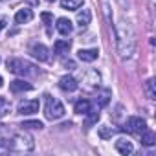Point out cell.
Returning a JSON list of instances; mask_svg holds the SVG:
<instances>
[{
    "label": "cell",
    "instance_id": "cell-13",
    "mask_svg": "<svg viewBox=\"0 0 156 156\" xmlns=\"http://www.w3.org/2000/svg\"><path fill=\"white\" fill-rule=\"evenodd\" d=\"M9 90H11L13 94L28 92V90H31V85L26 83V81H22V79H17V81H11V83H9Z\"/></svg>",
    "mask_w": 156,
    "mask_h": 156
},
{
    "label": "cell",
    "instance_id": "cell-29",
    "mask_svg": "<svg viewBox=\"0 0 156 156\" xmlns=\"http://www.w3.org/2000/svg\"><path fill=\"white\" fill-rule=\"evenodd\" d=\"M4 87V79H2V77H0V88H2Z\"/></svg>",
    "mask_w": 156,
    "mask_h": 156
},
{
    "label": "cell",
    "instance_id": "cell-4",
    "mask_svg": "<svg viewBox=\"0 0 156 156\" xmlns=\"http://www.w3.org/2000/svg\"><path fill=\"white\" fill-rule=\"evenodd\" d=\"M44 116L51 121L55 119H61L64 116V107L59 99L51 98V96H46V105H44Z\"/></svg>",
    "mask_w": 156,
    "mask_h": 156
},
{
    "label": "cell",
    "instance_id": "cell-26",
    "mask_svg": "<svg viewBox=\"0 0 156 156\" xmlns=\"http://www.w3.org/2000/svg\"><path fill=\"white\" fill-rule=\"evenodd\" d=\"M41 19H42V22H46L48 26H50V24L53 22V17H51L50 13H42V15H41Z\"/></svg>",
    "mask_w": 156,
    "mask_h": 156
},
{
    "label": "cell",
    "instance_id": "cell-14",
    "mask_svg": "<svg viewBox=\"0 0 156 156\" xmlns=\"http://www.w3.org/2000/svg\"><path fill=\"white\" fill-rule=\"evenodd\" d=\"M31 19H33V11L28 9V8L19 9L17 15H15V22H17V24H26V22H30Z\"/></svg>",
    "mask_w": 156,
    "mask_h": 156
},
{
    "label": "cell",
    "instance_id": "cell-1",
    "mask_svg": "<svg viewBox=\"0 0 156 156\" xmlns=\"http://www.w3.org/2000/svg\"><path fill=\"white\" fill-rule=\"evenodd\" d=\"M116 31V48L121 59H130L136 51V35L134 28L127 19H119L114 26Z\"/></svg>",
    "mask_w": 156,
    "mask_h": 156
},
{
    "label": "cell",
    "instance_id": "cell-11",
    "mask_svg": "<svg viewBox=\"0 0 156 156\" xmlns=\"http://www.w3.org/2000/svg\"><path fill=\"white\" fill-rule=\"evenodd\" d=\"M55 28H57V31L61 33V35H70L72 31H73V26H72V22L68 20V19H64V17H61V19H57V24H55Z\"/></svg>",
    "mask_w": 156,
    "mask_h": 156
},
{
    "label": "cell",
    "instance_id": "cell-10",
    "mask_svg": "<svg viewBox=\"0 0 156 156\" xmlns=\"http://www.w3.org/2000/svg\"><path fill=\"white\" fill-rule=\"evenodd\" d=\"M98 55H99V51L96 50V48H88V50H79L77 51V57H79L83 62H92V61H96L98 59Z\"/></svg>",
    "mask_w": 156,
    "mask_h": 156
},
{
    "label": "cell",
    "instance_id": "cell-22",
    "mask_svg": "<svg viewBox=\"0 0 156 156\" xmlns=\"http://www.w3.org/2000/svg\"><path fill=\"white\" fill-rule=\"evenodd\" d=\"M114 132H116V129H112V127H108V125L99 127V138H101V140H108V138H112Z\"/></svg>",
    "mask_w": 156,
    "mask_h": 156
},
{
    "label": "cell",
    "instance_id": "cell-5",
    "mask_svg": "<svg viewBox=\"0 0 156 156\" xmlns=\"http://www.w3.org/2000/svg\"><path fill=\"white\" fill-rule=\"evenodd\" d=\"M145 129H147V123H145V119L140 118V116L129 118V119L125 121V127H123L125 132H130V134H136V136H140Z\"/></svg>",
    "mask_w": 156,
    "mask_h": 156
},
{
    "label": "cell",
    "instance_id": "cell-24",
    "mask_svg": "<svg viewBox=\"0 0 156 156\" xmlns=\"http://www.w3.org/2000/svg\"><path fill=\"white\" fill-rule=\"evenodd\" d=\"M145 92H147L149 99H154V79H149L145 83Z\"/></svg>",
    "mask_w": 156,
    "mask_h": 156
},
{
    "label": "cell",
    "instance_id": "cell-12",
    "mask_svg": "<svg viewBox=\"0 0 156 156\" xmlns=\"http://www.w3.org/2000/svg\"><path fill=\"white\" fill-rule=\"evenodd\" d=\"M70 46H72L70 39H59V41L53 42V51H55L57 55H64V53L70 51Z\"/></svg>",
    "mask_w": 156,
    "mask_h": 156
},
{
    "label": "cell",
    "instance_id": "cell-27",
    "mask_svg": "<svg viewBox=\"0 0 156 156\" xmlns=\"http://www.w3.org/2000/svg\"><path fill=\"white\" fill-rule=\"evenodd\" d=\"M64 66H66L68 70H73V68H75V64H73L72 61H66V62H64Z\"/></svg>",
    "mask_w": 156,
    "mask_h": 156
},
{
    "label": "cell",
    "instance_id": "cell-18",
    "mask_svg": "<svg viewBox=\"0 0 156 156\" xmlns=\"http://www.w3.org/2000/svg\"><path fill=\"white\" fill-rule=\"evenodd\" d=\"M85 81L88 83V87H99L101 75H99V72H96V70H90V72L87 73V79H85Z\"/></svg>",
    "mask_w": 156,
    "mask_h": 156
},
{
    "label": "cell",
    "instance_id": "cell-8",
    "mask_svg": "<svg viewBox=\"0 0 156 156\" xmlns=\"http://www.w3.org/2000/svg\"><path fill=\"white\" fill-rule=\"evenodd\" d=\"M116 151H118L119 154H123V156H129V154L134 152V145H132L130 140H127V138H119V140L116 141Z\"/></svg>",
    "mask_w": 156,
    "mask_h": 156
},
{
    "label": "cell",
    "instance_id": "cell-30",
    "mask_svg": "<svg viewBox=\"0 0 156 156\" xmlns=\"http://www.w3.org/2000/svg\"><path fill=\"white\" fill-rule=\"evenodd\" d=\"M46 2H55V0H46Z\"/></svg>",
    "mask_w": 156,
    "mask_h": 156
},
{
    "label": "cell",
    "instance_id": "cell-19",
    "mask_svg": "<svg viewBox=\"0 0 156 156\" xmlns=\"http://www.w3.org/2000/svg\"><path fill=\"white\" fill-rule=\"evenodd\" d=\"M85 116H87V119H85V127L90 129L94 123H98V119H99V110H88Z\"/></svg>",
    "mask_w": 156,
    "mask_h": 156
},
{
    "label": "cell",
    "instance_id": "cell-20",
    "mask_svg": "<svg viewBox=\"0 0 156 156\" xmlns=\"http://www.w3.org/2000/svg\"><path fill=\"white\" fill-rule=\"evenodd\" d=\"M62 9H79L83 6V0H61Z\"/></svg>",
    "mask_w": 156,
    "mask_h": 156
},
{
    "label": "cell",
    "instance_id": "cell-16",
    "mask_svg": "<svg viewBox=\"0 0 156 156\" xmlns=\"http://www.w3.org/2000/svg\"><path fill=\"white\" fill-rule=\"evenodd\" d=\"M140 136H141V143H143L145 147H152V145L156 143V134H154L152 130H147V129H145Z\"/></svg>",
    "mask_w": 156,
    "mask_h": 156
},
{
    "label": "cell",
    "instance_id": "cell-9",
    "mask_svg": "<svg viewBox=\"0 0 156 156\" xmlns=\"http://www.w3.org/2000/svg\"><path fill=\"white\" fill-rule=\"evenodd\" d=\"M59 87L64 92H73V90H77V81L73 79L72 75H64V77L59 79Z\"/></svg>",
    "mask_w": 156,
    "mask_h": 156
},
{
    "label": "cell",
    "instance_id": "cell-31",
    "mask_svg": "<svg viewBox=\"0 0 156 156\" xmlns=\"http://www.w3.org/2000/svg\"><path fill=\"white\" fill-rule=\"evenodd\" d=\"M0 2H8V0H0Z\"/></svg>",
    "mask_w": 156,
    "mask_h": 156
},
{
    "label": "cell",
    "instance_id": "cell-6",
    "mask_svg": "<svg viewBox=\"0 0 156 156\" xmlns=\"http://www.w3.org/2000/svg\"><path fill=\"white\" fill-rule=\"evenodd\" d=\"M17 112L20 116H31L35 112H39V99H31V101H22L17 108Z\"/></svg>",
    "mask_w": 156,
    "mask_h": 156
},
{
    "label": "cell",
    "instance_id": "cell-3",
    "mask_svg": "<svg viewBox=\"0 0 156 156\" xmlns=\"http://www.w3.org/2000/svg\"><path fill=\"white\" fill-rule=\"evenodd\" d=\"M8 70L15 75H35L37 73V66L31 64L30 61L26 59H19V57H13V59H8Z\"/></svg>",
    "mask_w": 156,
    "mask_h": 156
},
{
    "label": "cell",
    "instance_id": "cell-2",
    "mask_svg": "<svg viewBox=\"0 0 156 156\" xmlns=\"http://www.w3.org/2000/svg\"><path fill=\"white\" fill-rule=\"evenodd\" d=\"M4 141V147L9 149V151H15V152H30L33 151V138L24 132V130H19V132H13L9 134Z\"/></svg>",
    "mask_w": 156,
    "mask_h": 156
},
{
    "label": "cell",
    "instance_id": "cell-7",
    "mask_svg": "<svg viewBox=\"0 0 156 156\" xmlns=\"http://www.w3.org/2000/svg\"><path fill=\"white\" fill-rule=\"evenodd\" d=\"M30 53H31L35 59H39V61H48V59H50L48 48H46L44 44H39V42H35V44L30 46Z\"/></svg>",
    "mask_w": 156,
    "mask_h": 156
},
{
    "label": "cell",
    "instance_id": "cell-23",
    "mask_svg": "<svg viewBox=\"0 0 156 156\" xmlns=\"http://www.w3.org/2000/svg\"><path fill=\"white\" fill-rule=\"evenodd\" d=\"M108 99H110V92L108 90H103L96 98V103H98V107H105V105H108Z\"/></svg>",
    "mask_w": 156,
    "mask_h": 156
},
{
    "label": "cell",
    "instance_id": "cell-15",
    "mask_svg": "<svg viewBox=\"0 0 156 156\" xmlns=\"http://www.w3.org/2000/svg\"><path fill=\"white\" fill-rule=\"evenodd\" d=\"M77 26L79 28H87L88 24H90V20H92V13H90V9H83V11H79L77 13Z\"/></svg>",
    "mask_w": 156,
    "mask_h": 156
},
{
    "label": "cell",
    "instance_id": "cell-28",
    "mask_svg": "<svg viewBox=\"0 0 156 156\" xmlns=\"http://www.w3.org/2000/svg\"><path fill=\"white\" fill-rule=\"evenodd\" d=\"M6 28V19H0V31Z\"/></svg>",
    "mask_w": 156,
    "mask_h": 156
},
{
    "label": "cell",
    "instance_id": "cell-25",
    "mask_svg": "<svg viewBox=\"0 0 156 156\" xmlns=\"http://www.w3.org/2000/svg\"><path fill=\"white\" fill-rule=\"evenodd\" d=\"M20 127H24V129H39L41 130L44 125H42V121H24Z\"/></svg>",
    "mask_w": 156,
    "mask_h": 156
},
{
    "label": "cell",
    "instance_id": "cell-21",
    "mask_svg": "<svg viewBox=\"0 0 156 156\" xmlns=\"http://www.w3.org/2000/svg\"><path fill=\"white\" fill-rule=\"evenodd\" d=\"M11 112V103L6 98H0V118H4Z\"/></svg>",
    "mask_w": 156,
    "mask_h": 156
},
{
    "label": "cell",
    "instance_id": "cell-17",
    "mask_svg": "<svg viewBox=\"0 0 156 156\" xmlns=\"http://www.w3.org/2000/svg\"><path fill=\"white\" fill-rule=\"evenodd\" d=\"M73 110H75L77 114H83V116H85V114L90 110V101H88V99H79V101H75Z\"/></svg>",
    "mask_w": 156,
    "mask_h": 156
}]
</instances>
